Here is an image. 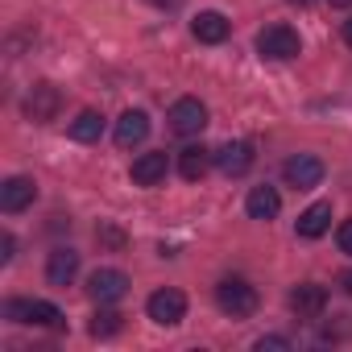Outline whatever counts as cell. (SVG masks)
Returning <instances> with one entry per match:
<instances>
[{
	"instance_id": "obj_1",
	"label": "cell",
	"mask_w": 352,
	"mask_h": 352,
	"mask_svg": "<svg viewBox=\"0 0 352 352\" xmlns=\"http://www.w3.org/2000/svg\"><path fill=\"white\" fill-rule=\"evenodd\" d=\"M216 307L232 319H249L257 311V290L245 282V278H224L216 286Z\"/></svg>"
},
{
	"instance_id": "obj_2",
	"label": "cell",
	"mask_w": 352,
	"mask_h": 352,
	"mask_svg": "<svg viewBox=\"0 0 352 352\" xmlns=\"http://www.w3.org/2000/svg\"><path fill=\"white\" fill-rule=\"evenodd\" d=\"M5 315L13 323H30V327H58L63 323V311L54 302H46V298H9Z\"/></svg>"
},
{
	"instance_id": "obj_3",
	"label": "cell",
	"mask_w": 352,
	"mask_h": 352,
	"mask_svg": "<svg viewBox=\"0 0 352 352\" xmlns=\"http://www.w3.org/2000/svg\"><path fill=\"white\" fill-rule=\"evenodd\" d=\"M298 50H302V42H298V34H294L290 25H265V30L257 34V54H261V58L286 63V58H298Z\"/></svg>"
},
{
	"instance_id": "obj_4",
	"label": "cell",
	"mask_w": 352,
	"mask_h": 352,
	"mask_svg": "<svg viewBox=\"0 0 352 352\" xmlns=\"http://www.w3.org/2000/svg\"><path fill=\"white\" fill-rule=\"evenodd\" d=\"M170 129L179 133V137H199V133L208 129V104L195 100V96L174 100V108H170Z\"/></svg>"
},
{
	"instance_id": "obj_5",
	"label": "cell",
	"mask_w": 352,
	"mask_h": 352,
	"mask_svg": "<svg viewBox=\"0 0 352 352\" xmlns=\"http://www.w3.org/2000/svg\"><path fill=\"white\" fill-rule=\"evenodd\" d=\"M145 311H149V319H153V323L174 327V323H183V315H187V294H183V290H174V286L153 290V294H149V302H145Z\"/></svg>"
},
{
	"instance_id": "obj_6",
	"label": "cell",
	"mask_w": 352,
	"mask_h": 352,
	"mask_svg": "<svg viewBox=\"0 0 352 352\" xmlns=\"http://www.w3.org/2000/svg\"><path fill=\"white\" fill-rule=\"evenodd\" d=\"M282 179H286V187H294V191H311V187L323 183V162H319L315 153H294V157H286V166H282Z\"/></svg>"
},
{
	"instance_id": "obj_7",
	"label": "cell",
	"mask_w": 352,
	"mask_h": 352,
	"mask_svg": "<svg viewBox=\"0 0 352 352\" xmlns=\"http://www.w3.org/2000/svg\"><path fill=\"white\" fill-rule=\"evenodd\" d=\"M58 108H63V91H58L54 83H38V87L25 96V116L38 120V124H50V120L58 116Z\"/></svg>"
},
{
	"instance_id": "obj_8",
	"label": "cell",
	"mask_w": 352,
	"mask_h": 352,
	"mask_svg": "<svg viewBox=\"0 0 352 352\" xmlns=\"http://www.w3.org/2000/svg\"><path fill=\"white\" fill-rule=\"evenodd\" d=\"M34 199H38V187L25 174H13V179H5V187H0V212H9V216L25 212Z\"/></svg>"
},
{
	"instance_id": "obj_9",
	"label": "cell",
	"mask_w": 352,
	"mask_h": 352,
	"mask_svg": "<svg viewBox=\"0 0 352 352\" xmlns=\"http://www.w3.org/2000/svg\"><path fill=\"white\" fill-rule=\"evenodd\" d=\"M87 294H91L96 302H120V298L129 294V278H124L120 270H96V274L87 278Z\"/></svg>"
},
{
	"instance_id": "obj_10",
	"label": "cell",
	"mask_w": 352,
	"mask_h": 352,
	"mask_svg": "<svg viewBox=\"0 0 352 352\" xmlns=\"http://www.w3.org/2000/svg\"><path fill=\"white\" fill-rule=\"evenodd\" d=\"M323 307H327V286H319V282H302V286L290 290V311H294L298 319H319Z\"/></svg>"
},
{
	"instance_id": "obj_11",
	"label": "cell",
	"mask_w": 352,
	"mask_h": 352,
	"mask_svg": "<svg viewBox=\"0 0 352 352\" xmlns=\"http://www.w3.org/2000/svg\"><path fill=\"white\" fill-rule=\"evenodd\" d=\"M253 145L249 141H228V145H220L216 149V166L228 174V179H241V174H249V166H253Z\"/></svg>"
},
{
	"instance_id": "obj_12",
	"label": "cell",
	"mask_w": 352,
	"mask_h": 352,
	"mask_svg": "<svg viewBox=\"0 0 352 352\" xmlns=\"http://www.w3.org/2000/svg\"><path fill=\"white\" fill-rule=\"evenodd\" d=\"M75 278H79V253L67 249V245H58V249L46 257V282H50V286H71Z\"/></svg>"
},
{
	"instance_id": "obj_13",
	"label": "cell",
	"mask_w": 352,
	"mask_h": 352,
	"mask_svg": "<svg viewBox=\"0 0 352 352\" xmlns=\"http://www.w3.org/2000/svg\"><path fill=\"white\" fill-rule=\"evenodd\" d=\"M166 170H170V162H166V149H149V153H141L137 162H133V183L137 187H157L162 179H166Z\"/></svg>"
},
{
	"instance_id": "obj_14",
	"label": "cell",
	"mask_w": 352,
	"mask_h": 352,
	"mask_svg": "<svg viewBox=\"0 0 352 352\" xmlns=\"http://www.w3.org/2000/svg\"><path fill=\"white\" fill-rule=\"evenodd\" d=\"M191 34H195L199 42H208V46H220V42L232 34V21H228L224 13H216V9H204V13L191 21Z\"/></svg>"
},
{
	"instance_id": "obj_15",
	"label": "cell",
	"mask_w": 352,
	"mask_h": 352,
	"mask_svg": "<svg viewBox=\"0 0 352 352\" xmlns=\"http://www.w3.org/2000/svg\"><path fill=\"white\" fill-rule=\"evenodd\" d=\"M112 137H116V145H120V149L141 145V141L149 137V116H145L141 108H129V112L116 120V133H112Z\"/></svg>"
},
{
	"instance_id": "obj_16",
	"label": "cell",
	"mask_w": 352,
	"mask_h": 352,
	"mask_svg": "<svg viewBox=\"0 0 352 352\" xmlns=\"http://www.w3.org/2000/svg\"><path fill=\"white\" fill-rule=\"evenodd\" d=\"M212 162H216L212 149H204V145H187V149L179 153V174H183L187 183H199L204 174L212 170Z\"/></svg>"
},
{
	"instance_id": "obj_17",
	"label": "cell",
	"mask_w": 352,
	"mask_h": 352,
	"mask_svg": "<svg viewBox=\"0 0 352 352\" xmlns=\"http://www.w3.org/2000/svg\"><path fill=\"white\" fill-rule=\"evenodd\" d=\"M331 228V204H311L302 216H298V224H294V232L302 236V241H315V236H323Z\"/></svg>"
},
{
	"instance_id": "obj_18",
	"label": "cell",
	"mask_w": 352,
	"mask_h": 352,
	"mask_svg": "<svg viewBox=\"0 0 352 352\" xmlns=\"http://www.w3.org/2000/svg\"><path fill=\"white\" fill-rule=\"evenodd\" d=\"M245 212H249L253 220H274V216L282 212V195H278L274 187H253L249 199H245Z\"/></svg>"
},
{
	"instance_id": "obj_19",
	"label": "cell",
	"mask_w": 352,
	"mask_h": 352,
	"mask_svg": "<svg viewBox=\"0 0 352 352\" xmlns=\"http://www.w3.org/2000/svg\"><path fill=\"white\" fill-rule=\"evenodd\" d=\"M120 327H124V315L112 311V302H100V311H96L91 323H87V331H91L96 340H108V336H116Z\"/></svg>"
},
{
	"instance_id": "obj_20",
	"label": "cell",
	"mask_w": 352,
	"mask_h": 352,
	"mask_svg": "<svg viewBox=\"0 0 352 352\" xmlns=\"http://www.w3.org/2000/svg\"><path fill=\"white\" fill-rule=\"evenodd\" d=\"M71 137H75V141H83V145H87V141H100V137H104V116H100L96 108L79 112V116L71 120Z\"/></svg>"
},
{
	"instance_id": "obj_21",
	"label": "cell",
	"mask_w": 352,
	"mask_h": 352,
	"mask_svg": "<svg viewBox=\"0 0 352 352\" xmlns=\"http://www.w3.org/2000/svg\"><path fill=\"white\" fill-rule=\"evenodd\" d=\"M286 348H290L286 336H261L257 340V352H286Z\"/></svg>"
},
{
	"instance_id": "obj_22",
	"label": "cell",
	"mask_w": 352,
	"mask_h": 352,
	"mask_svg": "<svg viewBox=\"0 0 352 352\" xmlns=\"http://www.w3.org/2000/svg\"><path fill=\"white\" fill-rule=\"evenodd\" d=\"M17 257V241H13V232H0V265H9Z\"/></svg>"
},
{
	"instance_id": "obj_23",
	"label": "cell",
	"mask_w": 352,
	"mask_h": 352,
	"mask_svg": "<svg viewBox=\"0 0 352 352\" xmlns=\"http://www.w3.org/2000/svg\"><path fill=\"white\" fill-rule=\"evenodd\" d=\"M336 245H340V253L352 257V220H344V224L336 228Z\"/></svg>"
},
{
	"instance_id": "obj_24",
	"label": "cell",
	"mask_w": 352,
	"mask_h": 352,
	"mask_svg": "<svg viewBox=\"0 0 352 352\" xmlns=\"http://www.w3.org/2000/svg\"><path fill=\"white\" fill-rule=\"evenodd\" d=\"M96 236H100V241H108V245H116V249H120V245H124V236H120V232H116V228H100V232H96Z\"/></svg>"
},
{
	"instance_id": "obj_25",
	"label": "cell",
	"mask_w": 352,
	"mask_h": 352,
	"mask_svg": "<svg viewBox=\"0 0 352 352\" xmlns=\"http://www.w3.org/2000/svg\"><path fill=\"white\" fill-rule=\"evenodd\" d=\"M340 290L352 298V270H344V274H340Z\"/></svg>"
},
{
	"instance_id": "obj_26",
	"label": "cell",
	"mask_w": 352,
	"mask_h": 352,
	"mask_svg": "<svg viewBox=\"0 0 352 352\" xmlns=\"http://www.w3.org/2000/svg\"><path fill=\"white\" fill-rule=\"evenodd\" d=\"M344 42H348V46H352V17H348V21H344Z\"/></svg>"
},
{
	"instance_id": "obj_27",
	"label": "cell",
	"mask_w": 352,
	"mask_h": 352,
	"mask_svg": "<svg viewBox=\"0 0 352 352\" xmlns=\"http://www.w3.org/2000/svg\"><path fill=\"white\" fill-rule=\"evenodd\" d=\"M352 5V0H331V9H348Z\"/></svg>"
},
{
	"instance_id": "obj_28",
	"label": "cell",
	"mask_w": 352,
	"mask_h": 352,
	"mask_svg": "<svg viewBox=\"0 0 352 352\" xmlns=\"http://www.w3.org/2000/svg\"><path fill=\"white\" fill-rule=\"evenodd\" d=\"M290 5H298V9H307V5H315V0H290Z\"/></svg>"
}]
</instances>
